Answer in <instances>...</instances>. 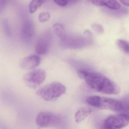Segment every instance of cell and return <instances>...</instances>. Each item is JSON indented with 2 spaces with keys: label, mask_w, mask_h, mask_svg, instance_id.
Here are the masks:
<instances>
[{
  "label": "cell",
  "mask_w": 129,
  "mask_h": 129,
  "mask_svg": "<svg viewBox=\"0 0 129 129\" xmlns=\"http://www.w3.org/2000/svg\"><path fill=\"white\" fill-rule=\"evenodd\" d=\"M78 74L81 78L85 80L90 87L98 92L113 95L120 92L117 84L104 75L84 70L78 71Z\"/></svg>",
  "instance_id": "cell-1"
},
{
  "label": "cell",
  "mask_w": 129,
  "mask_h": 129,
  "mask_svg": "<svg viewBox=\"0 0 129 129\" xmlns=\"http://www.w3.org/2000/svg\"><path fill=\"white\" fill-rule=\"evenodd\" d=\"M86 102L92 106L101 109L121 111L123 105L121 102L103 96H92L87 98Z\"/></svg>",
  "instance_id": "cell-2"
},
{
  "label": "cell",
  "mask_w": 129,
  "mask_h": 129,
  "mask_svg": "<svg viewBox=\"0 0 129 129\" xmlns=\"http://www.w3.org/2000/svg\"><path fill=\"white\" fill-rule=\"evenodd\" d=\"M66 91L65 86L59 82H55L45 85L36 92L39 97L46 101H51L60 97Z\"/></svg>",
  "instance_id": "cell-3"
},
{
  "label": "cell",
  "mask_w": 129,
  "mask_h": 129,
  "mask_svg": "<svg viewBox=\"0 0 129 129\" xmlns=\"http://www.w3.org/2000/svg\"><path fill=\"white\" fill-rule=\"evenodd\" d=\"M62 121V118L60 115L51 112H40L35 120L37 125L42 127L58 126Z\"/></svg>",
  "instance_id": "cell-4"
},
{
  "label": "cell",
  "mask_w": 129,
  "mask_h": 129,
  "mask_svg": "<svg viewBox=\"0 0 129 129\" xmlns=\"http://www.w3.org/2000/svg\"><path fill=\"white\" fill-rule=\"evenodd\" d=\"M129 123V115L124 113L109 116L103 123L105 129H121Z\"/></svg>",
  "instance_id": "cell-5"
},
{
  "label": "cell",
  "mask_w": 129,
  "mask_h": 129,
  "mask_svg": "<svg viewBox=\"0 0 129 129\" xmlns=\"http://www.w3.org/2000/svg\"><path fill=\"white\" fill-rule=\"evenodd\" d=\"M46 77L45 71L42 69H38L26 74L23 77V81L28 87L35 88L44 82Z\"/></svg>",
  "instance_id": "cell-6"
},
{
  "label": "cell",
  "mask_w": 129,
  "mask_h": 129,
  "mask_svg": "<svg viewBox=\"0 0 129 129\" xmlns=\"http://www.w3.org/2000/svg\"><path fill=\"white\" fill-rule=\"evenodd\" d=\"M61 44L63 47L72 49H80L89 45L92 43L89 38L83 37H67L62 40Z\"/></svg>",
  "instance_id": "cell-7"
},
{
  "label": "cell",
  "mask_w": 129,
  "mask_h": 129,
  "mask_svg": "<svg viewBox=\"0 0 129 129\" xmlns=\"http://www.w3.org/2000/svg\"><path fill=\"white\" fill-rule=\"evenodd\" d=\"M51 46V40L49 37L44 36L41 37L37 42L35 51L38 55H46L49 52Z\"/></svg>",
  "instance_id": "cell-8"
},
{
  "label": "cell",
  "mask_w": 129,
  "mask_h": 129,
  "mask_svg": "<svg viewBox=\"0 0 129 129\" xmlns=\"http://www.w3.org/2000/svg\"><path fill=\"white\" fill-rule=\"evenodd\" d=\"M41 58L37 55H32L24 58L21 62L20 66L22 69L30 70L37 68L40 64Z\"/></svg>",
  "instance_id": "cell-9"
},
{
  "label": "cell",
  "mask_w": 129,
  "mask_h": 129,
  "mask_svg": "<svg viewBox=\"0 0 129 129\" xmlns=\"http://www.w3.org/2000/svg\"><path fill=\"white\" fill-rule=\"evenodd\" d=\"M92 109L89 108L83 107L78 109L75 113V118L77 123H79L85 120L92 113Z\"/></svg>",
  "instance_id": "cell-10"
},
{
  "label": "cell",
  "mask_w": 129,
  "mask_h": 129,
  "mask_svg": "<svg viewBox=\"0 0 129 129\" xmlns=\"http://www.w3.org/2000/svg\"><path fill=\"white\" fill-rule=\"evenodd\" d=\"M101 7L105 6L112 10H118L121 8V6L116 0H100Z\"/></svg>",
  "instance_id": "cell-11"
},
{
  "label": "cell",
  "mask_w": 129,
  "mask_h": 129,
  "mask_svg": "<svg viewBox=\"0 0 129 129\" xmlns=\"http://www.w3.org/2000/svg\"><path fill=\"white\" fill-rule=\"evenodd\" d=\"M22 32L24 36L26 38L31 37L34 33V27L32 24L29 21L25 22L22 27Z\"/></svg>",
  "instance_id": "cell-12"
},
{
  "label": "cell",
  "mask_w": 129,
  "mask_h": 129,
  "mask_svg": "<svg viewBox=\"0 0 129 129\" xmlns=\"http://www.w3.org/2000/svg\"><path fill=\"white\" fill-rule=\"evenodd\" d=\"M53 28L56 34L61 40L66 37V32L64 26L59 23H56L53 25Z\"/></svg>",
  "instance_id": "cell-13"
},
{
  "label": "cell",
  "mask_w": 129,
  "mask_h": 129,
  "mask_svg": "<svg viewBox=\"0 0 129 129\" xmlns=\"http://www.w3.org/2000/svg\"><path fill=\"white\" fill-rule=\"evenodd\" d=\"M47 0H32L29 4V12L30 13L35 12Z\"/></svg>",
  "instance_id": "cell-14"
},
{
  "label": "cell",
  "mask_w": 129,
  "mask_h": 129,
  "mask_svg": "<svg viewBox=\"0 0 129 129\" xmlns=\"http://www.w3.org/2000/svg\"><path fill=\"white\" fill-rule=\"evenodd\" d=\"M117 44L123 52L129 54V43L123 40H118L117 41Z\"/></svg>",
  "instance_id": "cell-15"
},
{
  "label": "cell",
  "mask_w": 129,
  "mask_h": 129,
  "mask_svg": "<svg viewBox=\"0 0 129 129\" xmlns=\"http://www.w3.org/2000/svg\"><path fill=\"white\" fill-rule=\"evenodd\" d=\"M121 102L123 105V109L121 112L129 115V97L124 98Z\"/></svg>",
  "instance_id": "cell-16"
},
{
  "label": "cell",
  "mask_w": 129,
  "mask_h": 129,
  "mask_svg": "<svg viewBox=\"0 0 129 129\" xmlns=\"http://www.w3.org/2000/svg\"><path fill=\"white\" fill-rule=\"evenodd\" d=\"M50 18V15L49 12L41 13L38 16L39 21L42 23H44L47 21Z\"/></svg>",
  "instance_id": "cell-17"
},
{
  "label": "cell",
  "mask_w": 129,
  "mask_h": 129,
  "mask_svg": "<svg viewBox=\"0 0 129 129\" xmlns=\"http://www.w3.org/2000/svg\"><path fill=\"white\" fill-rule=\"evenodd\" d=\"M92 27L96 33L99 34H102L104 32V28L101 25L98 24H93Z\"/></svg>",
  "instance_id": "cell-18"
},
{
  "label": "cell",
  "mask_w": 129,
  "mask_h": 129,
  "mask_svg": "<svg viewBox=\"0 0 129 129\" xmlns=\"http://www.w3.org/2000/svg\"><path fill=\"white\" fill-rule=\"evenodd\" d=\"M56 4L61 7L66 6L69 3V0H53Z\"/></svg>",
  "instance_id": "cell-19"
},
{
  "label": "cell",
  "mask_w": 129,
  "mask_h": 129,
  "mask_svg": "<svg viewBox=\"0 0 129 129\" xmlns=\"http://www.w3.org/2000/svg\"><path fill=\"white\" fill-rule=\"evenodd\" d=\"M88 1L95 6L101 7L100 0H88Z\"/></svg>",
  "instance_id": "cell-20"
},
{
  "label": "cell",
  "mask_w": 129,
  "mask_h": 129,
  "mask_svg": "<svg viewBox=\"0 0 129 129\" xmlns=\"http://www.w3.org/2000/svg\"><path fill=\"white\" fill-rule=\"evenodd\" d=\"M120 3L126 6L129 7V0H119Z\"/></svg>",
  "instance_id": "cell-21"
}]
</instances>
